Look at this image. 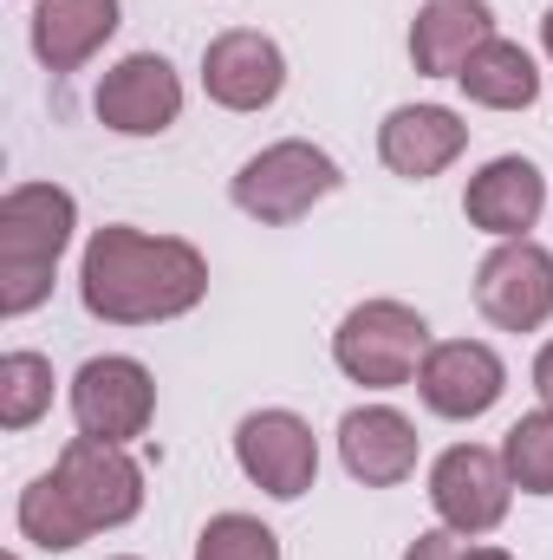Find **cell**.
<instances>
[{
    "label": "cell",
    "mask_w": 553,
    "mask_h": 560,
    "mask_svg": "<svg viewBox=\"0 0 553 560\" xmlns=\"http://www.w3.org/2000/svg\"><path fill=\"white\" fill-rule=\"evenodd\" d=\"M52 411V365L39 352H7L0 359V430H33Z\"/></svg>",
    "instance_id": "21"
},
{
    "label": "cell",
    "mask_w": 553,
    "mask_h": 560,
    "mask_svg": "<svg viewBox=\"0 0 553 560\" xmlns=\"http://www.w3.org/2000/svg\"><path fill=\"white\" fill-rule=\"evenodd\" d=\"M196 560H280V535L261 522V515L228 509V515H215V522L202 528Z\"/></svg>",
    "instance_id": "22"
},
{
    "label": "cell",
    "mask_w": 553,
    "mask_h": 560,
    "mask_svg": "<svg viewBox=\"0 0 553 560\" xmlns=\"http://www.w3.org/2000/svg\"><path fill=\"white\" fill-rule=\"evenodd\" d=\"M502 392H508V365L482 339H436L423 352V365H416L423 411H436V418H449V423H469V418H482V411H495Z\"/></svg>",
    "instance_id": "10"
},
{
    "label": "cell",
    "mask_w": 553,
    "mask_h": 560,
    "mask_svg": "<svg viewBox=\"0 0 553 560\" xmlns=\"http://www.w3.org/2000/svg\"><path fill=\"white\" fill-rule=\"evenodd\" d=\"M475 306L502 332H541L553 319V255L534 235L495 242L475 268Z\"/></svg>",
    "instance_id": "7"
},
{
    "label": "cell",
    "mask_w": 553,
    "mask_h": 560,
    "mask_svg": "<svg viewBox=\"0 0 553 560\" xmlns=\"http://www.w3.org/2000/svg\"><path fill=\"white\" fill-rule=\"evenodd\" d=\"M462 560H515V555H508V548H469Z\"/></svg>",
    "instance_id": "25"
},
{
    "label": "cell",
    "mask_w": 553,
    "mask_h": 560,
    "mask_svg": "<svg viewBox=\"0 0 553 560\" xmlns=\"http://www.w3.org/2000/svg\"><path fill=\"white\" fill-rule=\"evenodd\" d=\"M13 560H20V555H13Z\"/></svg>",
    "instance_id": "28"
},
{
    "label": "cell",
    "mask_w": 553,
    "mask_h": 560,
    "mask_svg": "<svg viewBox=\"0 0 553 560\" xmlns=\"http://www.w3.org/2000/svg\"><path fill=\"white\" fill-rule=\"evenodd\" d=\"M52 476H59V482H66V495L79 502V515L92 522V535H98V528H125V522H138L143 469H138V456H131L125 443L72 436V443L59 450Z\"/></svg>",
    "instance_id": "9"
},
{
    "label": "cell",
    "mask_w": 553,
    "mask_h": 560,
    "mask_svg": "<svg viewBox=\"0 0 553 560\" xmlns=\"http://www.w3.org/2000/svg\"><path fill=\"white\" fill-rule=\"evenodd\" d=\"M462 150H469V125H462L449 105H398V112L378 125V156H385V170L404 176V183L443 176Z\"/></svg>",
    "instance_id": "15"
},
{
    "label": "cell",
    "mask_w": 553,
    "mask_h": 560,
    "mask_svg": "<svg viewBox=\"0 0 553 560\" xmlns=\"http://www.w3.org/2000/svg\"><path fill=\"white\" fill-rule=\"evenodd\" d=\"M416 423L404 411H391V405H358V411H345L339 418V463H345V476L352 482H365V489H398V482H411L416 469Z\"/></svg>",
    "instance_id": "14"
},
{
    "label": "cell",
    "mask_w": 553,
    "mask_h": 560,
    "mask_svg": "<svg viewBox=\"0 0 553 560\" xmlns=\"http://www.w3.org/2000/svg\"><path fill=\"white\" fill-rule=\"evenodd\" d=\"M209 293V261L183 235H143L131 222H111L85 242L79 300L105 326H163L196 313Z\"/></svg>",
    "instance_id": "1"
},
{
    "label": "cell",
    "mask_w": 553,
    "mask_h": 560,
    "mask_svg": "<svg viewBox=\"0 0 553 560\" xmlns=\"http://www.w3.org/2000/svg\"><path fill=\"white\" fill-rule=\"evenodd\" d=\"M72 229H79V202L59 183H13L0 196V313L7 319L33 313L52 293Z\"/></svg>",
    "instance_id": "2"
},
{
    "label": "cell",
    "mask_w": 553,
    "mask_h": 560,
    "mask_svg": "<svg viewBox=\"0 0 553 560\" xmlns=\"http://www.w3.org/2000/svg\"><path fill=\"white\" fill-rule=\"evenodd\" d=\"M462 215L469 229L495 235V242H521L541 215H548V176L534 156H495L469 176L462 189Z\"/></svg>",
    "instance_id": "13"
},
{
    "label": "cell",
    "mask_w": 553,
    "mask_h": 560,
    "mask_svg": "<svg viewBox=\"0 0 553 560\" xmlns=\"http://www.w3.org/2000/svg\"><path fill=\"white\" fill-rule=\"evenodd\" d=\"M430 326L423 313L404 306V300H358L339 332H332V365L365 385V392H398V385H416V365L430 352Z\"/></svg>",
    "instance_id": "3"
},
{
    "label": "cell",
    "mask_w": 553,
    "mask_h": 560,
    "mask_svg": "<svg viewBox=\"0 0 553 560\" xmlns=\"http://www.w3.org/2000/svg\"><path fill=\"white\" fill-rule=\"evenodd\" d=\"M235 463L261 495L299 502L319 482V436L299 411H248L235 423Z\"/></svg>",
    "instance_id": "8"
},
{
    "label": "cell",
    "mask_w": 553,
    "mask_h": 560,
    "mask_svg": "<svg viewBox=\"0 0 553 560\" xmlns=\"http://www.w3.org/2000/svg\"><path fill=\"white\" fill-rule=\"evenodd\" d=\"M156 418V378L150 365L125 359V352H105V359H85L72 372V423L79 436H98V443H131L143 436Z\"/></svg>",
    "instance_id": "6"
},
{
    "label": "cell",
    "mask_w": 553,
    "mask_h": 560,
    "mask_svg": "<svg viewBox=\"0 0 553 560\" xmlns=\"http://www.w3.org/2000/svg\"><path fill=\"white\" fill-rule=\"evenodd\" d=\"M469 535H456V528H430V535H416L411 548H404V560H462L469 548H462Z\"/></svg>",
    "instance_id": "23"
},
{
    "label": "cell",
    "mask_w": 553,
    "mask_h": 560,
    "mask_svg": "<svg viewBox=\"0 0 553 560\" xmlns=\"http://www.w3.org/2000/svg\"><path fill=\"white\" fill-rule=\"evenodd\" d=\"M456 85H462L469 105H482V112H528V105H541V66H534V52L515 46V39H502V33L462 66Z\"/></svg>",
    "instance_id": "18"
},
{
    "label": "cell",
    "mask_w": 553,
    "mask_h": 560,
    "mask_svg": "<svg viewBox=\"0 0 553 560\" xmlns=\"http://www.w3.org/2000/svg\"><path fill=\"white\" fill-rule=\"evenodd\" d=\"M20 535L33 548H46V555H72L79 541H92V522L79 515V502L66 495V482L46 469V476H33L20 489Z\"/></svg>",
    "instance_id": "19"
},
{
    "label": "cell",
    "mask_w": 553,
    "mask_h": 560,
    "mask_svg": "<svg viewBox=\"0 0 553 560\" xmlns=\"http://www.w3.org/2000/svg\"><path fill=\"white\" fill-rule=\"evenodd\" d=\"M495 39L489 0H430L411 20V66L423 79H462V66Z\"/></svg>",
    "instance_id": "16"
},
{
    "label": "cell",
    "mask_w": 553,
    "mask_h": 560,
    "mask_svg": "<svg viewBox=\"0 0 553 560\" xmlns=\"http://www.w3.org/2000/svg\"><path fill=\"white\" fill-rule=\"evenodd\" d=\"M534 392H541V405H553V339L541 346V359H534Z\"/></svg>",
    "instance_id": "24"
},
{
    "label": "cell",
    "mask_w": 553,
    "mask_h": 560,
    "mask_svg": "<svg viewBox=\"0 0 553 560\" xmlns=\"http://www.w3.org/2000/svg\"><path fill=\"white\" fill-rule=\"evenodd\" d=\"M92 112L118 138H163L183 118V79H176V66L163 52H131L98 79Z\"/></svg>",
    "instance_id": "11"
},
{
    "label": "cell",
    "mask_w": 553,
    "mask_h": 560,
    "mask_svg": "<svg viewBox=\"0 0 553 560\" xmlns=\"http://www.w3.org/2000/svg\"><path fill=\"white\" fill-rule=\"evenodd\" d=\"M508 502H515V476L502 463V450H482V443H449L436 463H430V509L443 515V528L456 535H495L508 522Z\"/></svg>",
    "instance_id": "5"
},
{
    "label": "cell",
    "mask_w": 553,
    "mask_h": 560,
    "mask_svg": "<svg viewBox=\"0 0 553 560\" xmlns=\"http://www.w3.org/2000/svg\"><path fill=\"white\" fill-rule=\"evenodd\" d=\"M541 46H548V59H553V7L541 13Z\"/></svg>",
    "instance_id": "26"
},
{
    "label": "cell",
    "mask_w": 553,
    "mask_h": 560,
    "mask_svg": "<svg viewBox=\"0 0 553 560\" xmlns=\"http://www.w3.org/2000/svg\"><path fill=\"white\" fill-rule=\"evenodd\" d=\"M118 33V0H33V59L46 72H79Z\"/></svg>",
    "instance_id": "17"
},
{
    "label": "cell",
    "mask_w": 553,
    "mask_h": 560,
    "mask_svg": "<svg viewBox=\"0 0 553 560\" xmlns=\"http://www.w3.org/2000/svg\"><path fill=\"white\" fill-rule=\"evenodd\" d=\"M118 560H138V555H118Z\"/></svg>",
    "instance_id": "27"
},
{
    "label": "cell",
    "mask_w": 553,
    "mask_h": 560,
    "mask_svg": "<svg viewBox=\"0 0 553 560\" xmlns=\"http://www.w3.org/2000/svg\"><path fill=\"white\" fill-rule=\"evenodd\" d=\"M502 463H508V476H515L521 495H553V405L508 423Z\"/></svg>",
    "instance_id": "20"
},
{
    "label": "cell",
    "mask_w": 553,
    "mask_h": 560,
    "mask_svg": "<svg viewBox=\"0 0 553 560\" xmlns=\"http://www.w3.org/2000/svg\"><path fill=\"white\" fill-rule=\"evenodd\" d=\"M202 92L222 112H268L286 92V52L261 26H228L202 46Z\"/></svg>",
    "instance_id": "12"
},
{
    "label": "cell",
    "mask_w": 553,
    "mask_h": 560,
    "mask_svg": "<svg viewBox=\"0 0 553 560\" xmlns=\"http://www.w3.org/2000/svg\"><path fill=\"white\" fill-rule=\"evenodd\" d=\"M339 183H345V176H339V163H332L319 143L280 138V143H268V150H255V156L235 170L228 196H235V209H242L248 222H261V229H286V222L313 215Z\"/></svg>",
    "instance_id": "4"
}]
</instances>
